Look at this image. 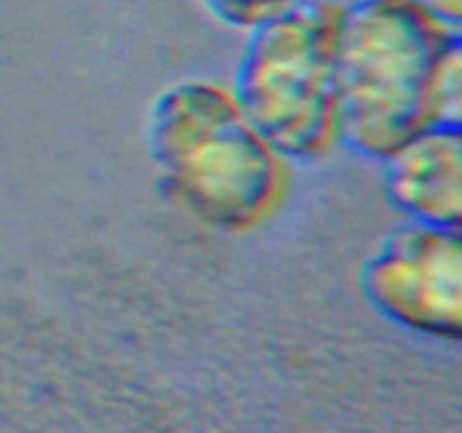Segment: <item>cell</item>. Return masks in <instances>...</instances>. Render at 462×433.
Instances as JSON below:
<instances>
[{
  "instance_id": "1",
  "label": "cell",
  "mask_w": 462,
  "mask_h": 433,
  "mask_svg": "<svg viewBox=\"0 0 462 433\" xmlns=\"http://www.w3.org/2000/svg\"><path fill=\"white\" fill-rule=\"evenodd\" d=\"M458 52L460 27L415 0H359L343 7L337 39L341 138L364 156L386 161L438 126V81Z\"/></svg>"
},
{
  "instance_id": "2",
  "label": "cell",
  "mask_w": 462,
  "mask_h": 433,
  "mask_svg": "<svg viewBox=\"0 0 462 433\" xmlns=\"http://www.w3.org/2000/svg\"><path fill=\"white\" fill-rule=\"evenodd\" d=\"M152 152L167 197L226 233H248L287 197L284 156L255 129L230 90L183 81L153 108Z\"/></svg>"
},
{
  "instance_id": "3",
  "label": "cell",
  "mask_w": 462,
  "mask_h": 433,
  "mask_svg": "<svg viewBox=\"0 0 462 433\" xmlns=\"http://www.w3.org/2000/svg\"><path fill=\"white\" fill-rule=\"evenodd\" d=\"M343 5L298 0L253 27L235 84L255 129L282 156H328L341 138L337 39Z\"/></svg>"
},
{
  "instance_id": "4",
  "label": "cell",
  "mask_w": 462,
  "mask_h": 433,
  "mask_svg": "<svg viewBox=\"0 0 462 433\" xmlns=\"http://www.w3.org/2000/svg\"><path fill=\"white\" fill-rule=\"evenodd\" d=\"M364 287L395 323L456 341L462 327L458 228L415 224L397 233L365 266Z\"/></svg>"
},
{
  "instance_id": "5",
  "label": "cell",
  "mask_w": 462,
  "mask_h": 433,
  "mask_svg": "<svg viewBox=\"0 0 462 433\" xmlns=\"http://www.w3.org/2000/svg\"><path fill=\"white\" fill-rule=\"evenodd\" d=\"M388 194L420 224L458 228L462 215L460 126H431L386 158Z\"/></svg>"
},
{
  "instance_id": "6",
  "label": "cell",
  "mask_w": 462,
  "mask_h": 433,
  "mask_svg": "<svg viewBox=\"0 0 462 433\" xmlns=\"http://www.w3.org/2000/svg\"><path fill=\"white\" fill-rule=\"evenodd\" d=\"M296 3L298 0H203L219 21L239 30H253Z\"/></svg>"
},
{
  "instance_id": "7",
  "label": "cell",
  "mask_w": 462,
  "mask_h": 433,
  "mask_svg": "<svg viewBox=\"0 0 462 433\" xmlns=\"http://www.w3.org/2000/svg\"><path fill=\"white\" fill-rule=\"evenodd\" d=\"M415 3L422 5L424 9L436 14L438 18H442V21L449 23V25L460 27L462 0H415Z\"/></svg>"
}]
</instances>
